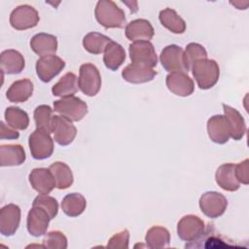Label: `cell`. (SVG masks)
Returning <instances> with one entry per match:
<instances>
[{
  "instance_id": "4",
  "label": "cell",
  "mask_w": 249,
  "mask_h": 249,
  "mask_svg": "<svg viewBox=\"0 0 249 249\" xmlns=\"http://www.w3.org/2000/svg\"><path fill=\"white\" fill-rule=\"evenodd\" d=\"M30 153L35 160H45L53 153V140L46 130L36 128L28 137Z\"/></svg>"
},
{
  "instance_id": "21",
  "label": "cell",
  "mask_w": 249,
  "mask_h": 249,
  "mask_svg": "<svg viewBox=\"0 0 249 249\" xmlns=\"http://www.w3.org/2000/svg\"><path fill=\"white\" fill-rule=\"evenodd\" d=\"M30 48L41 57L46 55H53L57 50V39L54 35L41 32L35 34L31 38Z\"/></svg>"
},
{
  "instance_id": "10",
  "label": "cell",
  "mask_w": 249,
  "mask_h": 249,
  "mask_svg": "<svg viewBox=\"0 0 249 249\" xmlns=\"http://www.w3.org/2000/svg\"><path fill=\"white\" fill-rule=\"evenodd\" d=\"M40 20L38 12L30 5L23 4L14 9L10 15V23L17 30L35 27Z\"/></svg>"
},
{
  "instance_id": "17",
  "label": "cell",
  "mask_w": 249,
  "mask_h": 249,
  "mask_svg": "<svg viewBox=\"0 0 249 249\" xmlns=\"http://www.w3.org/2000/svg\"><path fill=\"white\" fill-rule=\"evenodd\" d=\"M124 33L126 38L133 42L150 41L154 37L155 30L148 19L137 18L126 24Z\"/></svg>"
},
{
  "instance_id": "26",
  "label": "cell",
  "mask_w": 249,
  "mask_h": 249,
  "mask_svg": "<svg viewBox=\"0 0 249 249\" xmlns=\"http://www.w3.org/2000/svg\"><path fill=\"white\" fill-rule=\"evenodd\" d=\"M125 51L119 43L111 41L104 51L103 62L112 71H116L124 62Z\"/></svg>"
},
{
  "instance_id": "37",
  "label": "cell",
  "mask_w": 249,
  "mask_h": 249,
  "mask_svg": "<svg viewBox=\"0 0 249 249\" xmlns=\"http://www.w3.org/2000/svg\"><path fill=\"white\" fill-rule=\"evenodd\" d=\"M185 59L188 66L191 69L192 64L198 59L207 58V52L200 44L197 43H190L187 45L185 50Z\"/></svg>"
},
{
  "instance_id": "16",
  "label": "cell",
  "mask_w": 249,
  "mask_h": 249,
  "mask_svg": "<svg viewBox=\"0 0 249 249\" xmlns=\"http://www.w3.org/2000/svg\"><path fill=\"white\" fill-rule=\"evenodd\" d=\"M165 84L169 91L178 96H189L195 90L193 80L184 72H172L166 76Z\"/></svg>"
},
{
  "instance_id": "6",
  "label": "cell",
  "mask_w": 249,
  "mask_h": 249,
  "mask_svg": "<svg viewBox=\"0 0 249 249\" xmlns=\"http://www.w3.org/2000/svg\"><path fill=\"white\" fill-rule=\"evenodd\" d=\"M160 60L167 72L185 73L190 71V67L185 59L184 50L177 45L166 46L160 54Z\"/></svg>"
},
{
  "instance_id": "38",
  "label": "cell",
  "mask_w": 249,
  "mask_h": 249,
  "mask_svg": "<svg viewBox=\"0 0 249 249\" xmlns=\"http://www.w3.org/2000/svg\"><path fill=\"white\" fill-rule=\"evenodd\" d=\"M128 240H129V231L127 230H123L116 234H114L107 243L108 248H121L126 249L128 248Z\"/></svg>"
},
{
  "instance_id": "7",
  "label": "cell",
  "mask_w": 249,
  "mask_h": 249,
  "mask_svg": "<svg viewBox=\"0 0 249 249\" xmlns=\"http://www.w3.org/2000/svg\"><path fill=\"white\" fill-rule=\"evenodd\" d=\"M204 222L196 215L189 214L183 216L177 224L178 236L187 242L197 240L205 231Z\"/></svg>"
},
{
  "instance_id": "28",
  "label": "cell",
  "mask_w": 249,
  "mask_h": 249,
  "mask_svg": "<svg viewBox=\"0 0 249 249\" xmlns=\"http://www.w3.org/2000/svg\"><path fill=\"white\" fill-rule=\"evenodd\" d=\"M87 200L85 196L79 193H71L66 195L61 201V209L65 215L69 217H78L86 209Z\"/></svg>"
},
{
  "instance_id": "14",
  "label": "cell",
  "mask_w": 249,
  "mask_h": 249,
  "mask_svg": "<svg viewBox=\"0 0 249 249\" xmlns=\"http://www.w3.org/2000/svg\"><path fill=\"white\" fill-rule=\"evenodd\" d=\"M28 179L31 187L40 195H49L56 187L55 179L49 168L37 167L32 169Z\"/></svg>"
},
{
  "instance_id": "23",
  "label": "cell",
  "mask_w": 249,
  "mask_h": 249,
  "mask_svg": "<svg viewBox=\"0 0 249 249\" xmlns=\"http://www.w3.org/2000/svg\"><path fill=\"white\" fill-rule=\"evenodd\" d=\"M223 110L229 124L230 137L233 140H240L246 132V124L242 115L236 109L227 104H223Z\"/></svg>"
},
{
  "instance_id": "2",
  "label": "cell",
  "mask_w": 249,
  "mask_h": 249,
  "mask_svg": "<svg viewBox=\"0 0 249 249\" xmlns=\"http://www.w3.org/2000/svg\"><path fill=\"white\" fill-rule=\"evenodd\" d=\"M191 68L193 76L201 89H211L219 80L220 68L214 59L203 58L196 60Z\"/></svg>"
},
{
  "instance_id": "27",
  "label": "cell",
  "mask_w": 249,
  "mask_h": 249,
  "mask_svg": "<svg viewBox=\"0 0 249 249\" xmlns=\"http://www.w3.org/2000/svg\"><path fill=\"white\" fill-rule=\"evenodd\" d=\"M78 86L77 76L73 72H67L53 86L52 92L61 98L73 96L78 91Z\"/></svg>"
},
{
  "instance_id": "5",
  "label": "cell",
  "mask_w": 249,
  "mask_h": 249,
  "mask_svg": "<svg viewBox=\"0 0 249 249\" xmlns=\"http://www.w3.org/2000/svg\"><path fill=\"white\" fill-rule=\"evenodd\" d=\"M78 85L81 91L88 96H94L101 88L99 70L92 63H84L80 66Z\"/></svg>"
},
{
  "instance_id": "11",
  "label": "cell",
  "mask_w": 249,
  "mask_h": 249,
  "mask_svg": "<svg viewBox=\"0 0 249 249\" xmlns=\"http://www.w3.org/2000/svg\"><path fill=\"white\" fill-rule=\"evenodd\" d=\"M65 67V61L57 55H46L36 61V73L44 83L51 82Z\"/></svg>"
},
{
  "instance_id": "9",
  "label": "cell",
  "mask_w": 249,
  "mask_h": 249,
  "mask_svg": "<svg viewBox=\"0 0 249 249\" xmlns=\"http://www.w3.org/2000/svg\"><path fill=\"white\" fill-rule=\"evenodd\" d=\"M198 203L202 213L211 219L222 216L228 207L226 196L221 193L214 191L202 194Z\"/></svg>"
},
{
  "instance_id": "13",
  "label": "cell",
  "mask_w": 249,
  "mask_h": 249,
  "mask_svg": "<svg viewBox=\"0 0 249 249\" xmlns=\"http://www.w3.org/2000/svg\"><path fill=\"white\" fill-rule=\"evenodd\" d=\"M53 133L54 141L60 146H67L73 142L77 134V128L68 119L54 115Z\"/></svg>"
},
{
  "instance_id": "20",
  "label": "cell",
  "mask_w": 249,
  "mask_h": 249,
  "mask_svg": "<svg viewBox=\"0 0 249 249\" xmlns=\"http://www.w3.org/2000/svg\"><path fill=\"white\" fill-rule=\"evenodd\" d=\"M215 180L221 189L228 192H235L240 187L235 175V164L231 162L224 163L217 168Z\"/></svg>"
},
{
  "instance_id": "34",
  "label": "cell",
  "mask_w": 249,
  "mask_h": 249,
  "mask_svg": "<svg viewBox=\"0 0 249 249\" xmlns=\"http://www.w3.org/2000/svg\"><path fill=\"white\" fill-rule=\"evenodd\" d=\"M53 110L49 105H39L35 108L33 116L37 128L46 130L47 132H53Z\"/></svg>"
},
{
  "instance_id": "19",
  "label": "cell",
  "mask_w": 249,
  "mask_h": 249,
  "mask_svg": "<svg viewBox=\"0 0 249 249\" xmlns=\"http://www.w3.org/2000/svg\"><path fill=\"white\" fill-rule=\"evenodd\" d=\"M157 74V71H155L153 68L135 63L126 65L122 71L123 79L131 84L148 83L154 80Z\"/></svg>"
},
{
  "instance_id": "40",
  "label": "cell",
  "mask_w": 249,
  "mask_h": 249,
  "mask_svg": "<svg viewBox=\"0 0 249 249\" xmlns=\"http://www.w3.org/2000/svg\"><path fill=\"white\" fill-rule=\"evenodd\" d=\"M19 137V133L13 127H9L6 125L4 122H0V138L4 139H18Z\"/></svg>"
},
{
  "instance_id": "32",
  "label": "cell",
  "mask_w": 249,
  "mask_h": 249,
  "mask_svg": "<svg viewBox=\"0 0 249 249\" xmlns=\"http://www.w3.org/2000/svg\"><path fill=\"white\" fill-rule=\"evenodd\" d=\"M112 40L101 33L89 32L83 39L84 49L92 54H99L104 53L106 47Z\"/></svg>"
},
{
  "instance_id": "12",
  "label": "cell",
  "mask_w": 249,
  "mask_h": 249,
  "mask_svg": "<svg viewBox=\"0 0 249 249\" xmlns=\"http://www.w3.org/2000/svg\"><path fill=\"white\" fill-rule=\"evenodd\" d=\"M20 223V208L10 203L0 210V232L4 236H12L16 233Z\"/></svg>"
},
{
  "instance_id": "36",
  "label": "cell",
  "mask_w": 249,
  "mask_h": 249,
  "mask_svg": "<svg viewBox=\"0 0 249 249\" xmlns=\"http://www.w3.org/2000/svg\"><path fill=\"white\" fill-rule=\"evenodd\" d=\"M43 246L51 249H65L67 248V237L59 231H52L45 235Z\"/></svg>"
},
{
  "instance_id": "39",
  "label": "cell",
  "mask_w": 249,
  "mask_h": 249,
  "mask_svg": "<svg viewBox=\"0 0 249 249\" xmlns=\"http://www.w3.org/2000/svg\"><path fill=\"white\" fill-rule=\"evenodd\" d=\"M249 160L246 159L243 161L235 164V175L239 183L248 185L249 183Z\"/></svg>"
},
{
  "instance_id": "31",
  "label": "cell",
  "mask_w": 249,
  "mask_h": 249,
  "mask_svg": "<svg viewBox=\"0 0 249 249\" xmlns=\"http://www.w3.org/2000/svg\"><path fill=\"white\" fill-rule=\"evenodd\" d=\"M49 169L55 179L57 189L65 190L73 184V173L66 163L62 161H54L50 165Z\"/></svg>"
},
{
  "instance_id": "30",
  "label": "cell",
  "mask_w": 249,
  "mask_h": 249,
  "mask_svg": "<svg viewBox=\"0 0 249 249\" xmlns=\"http://www.w3.org/2000/svg\"><path fill=\"white\" fill-rule=\"evenodd\" d=\"M145 241L149 248H165L169 245L170 233L164 227L154 226L148 230L145 236Z\"/></svg>"
},
{
  "instance_id": "29",
  "label": "cell",
  "mask_w": 249,
  "mask_h": 249,
  "mask_svg": "<svg viewBox=\"0 0 249 249\" xmlns=\"http://www.w3.org/2000/svg\"><path fill=\"white\" fill-rule=\"evenodd\" d=\"M160 23L169 31L175 34H182L186 30L185 20L171 8H165L160 12Z\"/></svg>"
},
{
  "instance_id": "35",
  "label": "cell",
  "mask_w": 249,
  "mask_h": 249,
  "mask_svg": "<svg viewBox=\"0 0 249 249\" xmlns=\"http://www.w3.org/2000/svg\"><path fill=\"white\" fill-rule=\"evenodd\" d=\"M32 206H39L47 211L51 219H53L57 215L58 203L56 199L48 195H40L33 200Z\"/></svg>"
},
{
  "instance_id": "24",
  "label": "cell",
  "mask_w": 249,
  "mask_h": 249,
  "mask_svg": "<svg viewBox=\"0 0 249 249\" xmlns=\"http://www.w3.org/2000/svg\"><path fill=\"white\" fill-rule=\"evenodd\" d=\"M26 159L24 149L19 144H2L0 146V165H20Z\"/></svg>"
},
{
  "instance_id": "33",
  "label": "cell",
  "mask_w": 249,
  "mask_h": 249,
  "mask_svg": "<svg viewBox=\"0 0 249 249\" xmlns=\"http://www.w3.org/2000/svg\"><path fill=\"white\" fill-rule=\"evenodd\" d=\"M5 121L7 124L15 129L24 130L29 125L27 113L17 106H10L5 110Z\"/></svg>"
},
{
  "instance_id": "22",
  "label": "cell",
  "mask_w": 249,
  "mask_h": 249,
  "mask_svg": "<svg viewBox=\"0 0 249 249\" xmlns=\"http://www.w3.org/2000/svg\"><path fill=\"white\" fill-rule=\"evenodd\" d=\"M25 66L23 55L16 50H5L0 55V67L3 74L15 75L20 73Z\"/></svg>"
},
{
  "instance_id": "18",
  "label": "cell",
  "mask_w": 249,
  "mask_h": 249,
  "mask_svg": "<svg viewBox=\"0 0 249 249\" xmlns=\"http://www.w3.org/2000/svg\"><path fill=\"white\" fill-rule=\"evenodd\" d=\"M207 132L210 140L217 144H225L230 138V127L224 115H214L207 121Z\"/></svg>"
},
{
  "instance_id": "1",
  "label": "cell",
  "mask_w": 249,
  "mask_h": 249,
  "mask_svg": "<svg viewBox=\"0 0 249 249\" xmlns=\"http://www.w3.org/2000/svg\"><path fill=\"white\" fill-rule=\"evenodd\" d=\"M94 16L97 22L106 29L122 28L126 21L124 12L111 0L98 1L94 9Z\"/></svg>"
},
{
  "instance_id": "3",
  "label": "cell",
  "mask_w": 249,
  "mask_h": 249,
  "mask_svg": "<svg viewBox=\"0 0 249 249\" xmlns=\"http://www.w3.org/2000/svg\"><path fill=\"white\" fill-rule=\"evenodd\" d=\"M53 111L71 122H79L87 115L88 105L81 98L73 95L55 100Z\"/></svg>"
},
{
  "instance_id": "15",
  "label": "cell",
  "mask_w": 249,
  "mask_h": 249,
  "mask_svg": "<svg viewBox=\"0 0 249 249\" xmlns=\"http://www.w3.org/2000/svg\"><path fill=\"white\" fill-rule=\"evenodd\" d=\"M51 220L52 219L46 210L39 206H32L27 214L26 220L28 232L35 237L44 235L47 232Z\"/></svg>"
},
{
  "instance_id": "25",
  "label": "cell",
  "mask_w": 249,
  "mask_h": 249,
  "mask_svg": "<svg viewBox=\"0 0 249 249\" xmlns=\"http://www.w3.org/2000/svg\"><path fill=\"white\" fill-rule=\"evenodd\" d=\"M33 89V84L29 79L18 80L7 89L6 96L10 102H24L32 95Z\"/></svg>"
},
{
  "instance_id": "8",
  "label": "cell",
  "mask_w": 249,
  "mask_h": 249,
  "mask_svg": "<svg viewBox=\"0 0 249 249\" xmlns=\"http://www.w3.org/2000/svg\"><path fill=\"white\" fill-rule=\"evenodd\" d=\"M129 57L131 63L155 67L158 64V56L154 45L150 41H136L129 45Z\"/></svg>"
}]
</instances>
